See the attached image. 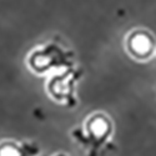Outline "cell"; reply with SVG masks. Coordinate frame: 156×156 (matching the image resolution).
<instances>
[{
  "mask_svg": "<svg viewBox=\"0 0 156 156\" xmlns=\"http://www.w3.org/2000/svg\"><path fill=\"white\" fill-rule=\"evenodd\" d=\"M112 122L106 114L95 112L84 121L81 127L71 131V139L75 140L87 156H102L111 145Z\"/></svg>",
  "mask_w": 156,
  "mask_h": 156,
  "instance_id": "cell-1",
  "label": "cell"
},
{
  "mask_svg": "<svg viewBox=\"0 0 156 156\" xmlns=\"http://www.w3.org/2000/svg\"><path fill=\"white\" fill-rule=\"evenodd\" d=\"M125 48L131 58L139 61H145L156 53V39L145 29H135L127 34Z\"/></svg>",
  "mask_w": 156,
  "mask_h": 156,
  "instance_id": "cell-4",
  "label": "cell"
},
{
  "mask_svg": "<svg viewBox=\"0 0 156 156\" xmlns=\"http://www.w3.org/2000/svg\"><path fill=\"white\" fill-rule=\"evenodd\" d=\"M40 147L31 141H10L0 142V156H39Z\"/></svg>",
  "mask_w": 156,
  "mask_h": 156,
  "instance_id": "cell-5",
  "label": "cell"
},
{
  "mask_svg": "<svg viewBox=\"0 0 156 156\" xmlns=\"http://www.w3.org/2000/svg\"><path fill=\"white\" fill-rule=\"evenodd\" d=\"M83 71L79 68H70L58 71L49 79L46 90L48 94L55 101L68 108H75L76 100V84L81 79Z\"/></svg>",
  "mask_w": 156,
  "mask_h": 156,
  "instance_id": "cell-3",
  "label": "cell"
},
{
  "mask_svg": "<svg viewBox=\"0 0 156 156\" xmlns=\"http://www.w3.org/2000/svg\"><path fill=\"white\" fill-rule=\"evenodd\" d=\"M54 156H69V155L64 154V152H60V154H56V155H54Z\"/></svg>",
  "mask_w": 156,
  "mask_h": 156,
  "instance_id": "cell-6",
  "label": "cell"
},
{
  "mask_svg": "<svg viewBox=\"0 0 156 156\" xmlns=\"http://www.w3.org/2000/svg\"><path fill=\"white\" fill-rule=\"evenodd\" d=\"M29 69L43 75L50 71H61L74 68V53L56 43H46L35 46L27 59Z\"/></svg>",
  "mask_w": 156,
  "mask_h": 156,
  "instance_id": "cell-2",
  "label": "cell"
}]
</instances>
